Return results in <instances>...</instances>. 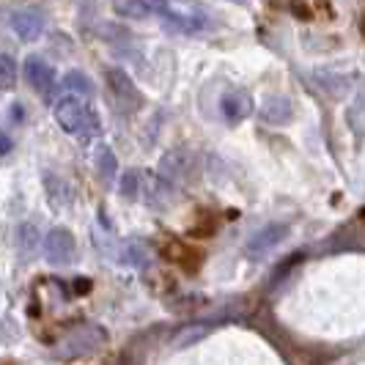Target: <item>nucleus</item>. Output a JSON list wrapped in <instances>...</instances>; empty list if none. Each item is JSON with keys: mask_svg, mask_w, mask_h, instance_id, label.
Listing matches in <instances>:
<instances>
[{"mask_svg": "<svg viewBox=\"0 0 365 365\" xmlns=\"http://www.w3.org/2000/svg\"><path fill=\"white\" fill-rule=\"evenodd\" d=\"M11 148H14V140H11V135L0 129V157H6V154H11Z\"/></svg>", "mask_w": 365, "mask_h": 365, "instance_id": "412c9836", "label": "nucleus"}, {"mask_svg": "<svg viewBox=\"0 0 365 365\" xmlns=\"http://www.w3.org/2000/svg\"><path fill=\"white\" fill-rule=\"evenodd\" d=\"M17 86V61L9 53H0V91H11Z\"/></svg>", "mask_w": 365, "mask_h": 365, "instance_id": "6ab92c4d", "label": "nucleus"}, {"mask_svg": "<svg viewBox=\"0 0 365 365\" xmlns=\"http://www.w3.org/2000/svg\"><path fill=\"white\" fill-rule=\"evenodd\" d=\"M138 192H140V176L135 170H129V173H124V179H121V198L135 201Z\"/></svg>", "mask_w": 365, "mask_h": 365, "instance_id": "aec40b11", "label": "nucleus"}, {"mask_svg": "<svg viewBox=\"0 0 365 365\" xmlns=\"http://www.w3.org/2000/svg\"><path fill=\"white\" fill-rule=\"evenodd\" d=\"M25 80L36 93H50L55 86V69L41 55H31L25 58Z\"/></svg>", "mask_w": 365, "mask_h": 365, "instance_id": "9b49d317", "label": "nucleus"}, {"mask_svg": "<svg viewBox=\"0 0 365 365\" xmlns=\"http://www.w3.org/2000/svg\"><path fill=\"white\" fill-rule=\"evenodd\" d=\"M55 121L66 135L83 138V140H88L99 132V118H96L93 108L83 102V96H74V93L61 96L55 102Z\"/></svg>", "mask_w": 365, "mask_h": 365, "instance_id": "f257e3e1", "label": "nucleus"}, {"mask_svg": "<svg viewBox=\"0 0 365 365\" xmlns=\"http://www.w3.org/2000/svg\"><path fill=\"white\" fill-rule=\"evenodd\" d=\"M63 88L69 93H74V96H83V99H91L93 93H96V88H93L91 77L86 72H66V77H63Z\"/></svg>", "mask_w": 365, "mask_h": 365, "instance_id": "f3484780", "label": "nucleus"}, {"mask_svg": "<svg viewBox=\"0 0 365 365\" xmlns=\"http://www.w3.org/2000/svg\"><path fill=\"white\" fill-rule=\"evenodd\" d=\"M108 341V332L99 327V324H91V322H83L74 329H69L63 335V344H61V354L63 357H80V354H91L99 346H105Z\"/></svg>", "mask_w": 365, "mask_h": 365, "instance_id": "7ed1b4c3", "label": "nucleus"}, {"mask_svg": "<svg viewBox=\"0 0 365 365\" xmlns=\"http://www.w3.org/2000/svg\"><path fill=\"white\" fill-rule=\"evenodd\" d=\"M201 176V157L190 148H173L160 160V179L170 184H192Z\"/></svg>", "mask_w": 365, "mask_h": 365, "instance_id": "f03ea898", "label": "nucleus"}, {"mask_svg": "<svg viewBox=\"0 0 365 365\" xmlns=\"http://www.w3.org/2000/svg\"><path fill=\"white\" fill-rule=\"evenodd\" d=\"M74 292H77V294H88V292H91V280H88V277H77V283H74Z\"/></svg>", "mask_w": 365, "mask_h": 365, "instance_id": "4be33fe9", "label": "nucleus"}, {"mask_svg": "<svg viewBox=\"0 0 365 365\" xmlns=\"http://www.w3.org/2000/svg\"><path fill=\"white\" fill-rule=\"evenodd\" d=\"M294 118V105L289 96L283 93H269L264 102H261V121L267 127H283Z\"/></svg>", "mask_w": 365, "mask_h": 365, "instance_id": "9d476101", "label": "nucleus"}, {"mask_svg": "<svg viewBox=\"0 0 365 365\" xmlns=\"http://www.w3.org/2000/svg\"><path fill=\"white\" fill-rule=\"evenodd\" d=\"M292 9L297 11V14H299V19H311V11H308V9H302L299 3H292Z\"/></svg>", "mask_w": 365, "mask_h": 365, "instance_id": "5701e85b", "label": "nucleus"}, {"mask_svg": "<svg viewBox=\"0 0 365 365\" xmlns=\"http://www.w3.org/2000/svg\"><path fill=\"white\" fill-rule=\"evenodd\" d=\"M220 113L228 124H239L253 113V96L245 88H228L225 96L220 99Z\"/></svg>", "mask_w": 365, "mask_h": 365, "instance_id": "0eeeda50", "label": "nucleus"}, {"mask_svg": "<svg viewBox=\"0 0 365 365\" xmlns=\"http://www.w3.org/2000/svg\"><path fill=\"white\" fill-rule=\"evenodd\" d=\"M105 77H108V88L118 108H124L129 113V110H138L143 105V96L135 88V83L129 80L127 72H121V69H108Z\"/></svg>", "mask_w": 365, "mask_h": 365, "instance_id": "39448f33", "label": "nucleus"}, {"mask_svg": "<svg viewBox=\"0 0 365 365\" xmlns=\"http://www.w3.org/2000/svg\"><path fill=\"white\" fill-rule=\"evenodd\" d=\"M165 19V28L168 31H176V34H195V31H203L206 28V11L192 6L187 11H179V9H170L163 14Z\"/></svg>", "mask_w": 365, "mask_h": 365, "instance_id": "423d86ee", "label": "nucleus"}, {"mask_svg": "<svg viewBox=\"0 0 365 365\" xmlns=\"http://www.w3.org/2000/svg\"><path fill=\"white\" fill-rule=\"evenodd\" d=\"M41 184H44V195H47V203H50L53 212H63V209L72 206L74 192L63 176H58V173H50V170H47V173L41 176Z\"/></svg>", "mask_w": 365, "mask_h": 365, "instance_id": "f8f14e48", "label": "nucleus"}, {"mask_svg": "<svg viewBox=\"0 0 365 365\" xmlns=\"http://www.w3.org/2000/svg\"><path fill=\"white\" fill-rule=\"evenodd\" d=\"M209 332H212L209 324H187V327H182L176 335H173V349H187L190 344H195V341L206 338Z\"/></svg>", "mask_w": 365, "mask_h": 365, "instance_id": "a211bd4d", "label": "nucleus"}, {"mask_svg": "<svg viewBox=\"0 0 365 365\" xmlns=\"http://www.w3.org/2000/svg\"><path fill=\"white\" fill-rule=\"evenodd\" d=\"M38 247H41V234H38V228L34 222H22L17 228V250L22 261H31V258L38 253Z\"/></svg>", "mask_w": 365, "mask_h": 365, "instance_id": "2eb2a0df", "label": "nucleus"}, {"mask_svg": "<svg viewBox=\"0 0 365 365\" xmlns=\"http://www.w3.org/2000/svg\"><path fill=\"white\" fill-rule=\"evenodd\" d=\"M168 0H113V9L118 17L129 19H146V17H163L168 11Z\"/></svg>", "mask_w": 365, "mask_h": 365, "instance_id": "1a4fd4ad", "label": "nucleus"}, {"mask_svg": "<svg viewBox=\"0 0 365 365\" xmlns=\"http://www.w3.org/2000/svg\"><path fill=\"white\" fill-rule=\"evenodd\" d=\"M110 258L118 261L121 267H129V269H140L148 264V250L140 245V242H121L118 247L110 250Z\"/></svg>", "mask_w": 365, "mask_h": 365, "instance_id": "4468645a", "label": "nucleus"}, {"mask_svg": "<svg viewBox=\"0 0 365 365\" xmlns=\"http://www.w3.org/2000/svg\"><path fill=\"white\" fill-rule=\"evenodd\" d=\"M289 237V225L286 222H269V225H264L261 231H256L250 242H247V256H264V253H269L272 247H277L283 239Z\"/></svg>", "mask_w": 365, "mask_h": 365, "instance_id": "6e6552de", "label": "nucleus"}, {"mask_svg": "<svg viewBox=\"0 0 365 365\" xmlns=\"http://www.w3.org/2000/svg\"><path fill=\"white\" fill-rule=\"evenodd\" d=\"M9 25H11V31H14L19 38L36 41V38L41 36V31H44V17H41L38 11H34V9H19V11L11 14Z\"/></svg>", "mask_w": 365, "mask_h": 365, "instance_id": "ddd939ff", "label": "nucleus"}, {"mask_svg": "<svg viewBox=\"0 0 365 365\" xmlns=\"http://www.w3.org/2000/svg\"><path fill=\"white\" fill-rule=\"evenodd\" d=\"M41 250H44V258L53 264V267H66L74 261V253H77V245H74V237L69 228L58 225L53 228L44 242H41Z\"/></svg>", "mask_w": 365, "mask_h": 365, "instance_id": "20e7f679", "label": "nucleus"}, {"mask_svg": "<svg viewBox=\"0 0 365 365\" xmlns=\"http://www.w3.org/2000/svg\"><path fill=\"white\" fill-rule=\"evenodd\" d=\"M93 165H96V173H99V179H102V182L105 184L115 182V176H118V160H115L113 148L110 146L96 148V154H93Z\"/></svg>", "mask_w": 365, "mask_h": 365, "instance_id": "dca6fc26", "label": "nucleus"}, {"mask_svg": "<svg viewBox=\"0 0 365 365\" xmlns=\"http://www.w3.org/2000/svg\"><path fill=\"white\" fill-rule=\"evenodd\" d=\"M231 3H247V0H231Z\"/></svg>", "mask_w": 365, "mask_h": 365, "instance_id": "b1692460", "label": "nucleus"}]
</instances>
